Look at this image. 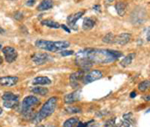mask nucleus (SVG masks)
<instances>
[{
    "instance_id": "1",
    "label": "nucleus",
    "mask_w": 150,
    "mask_h": 127,
    "mask_svg": "<svg viewBox=\"0 0 150 127\" xmlns=\"http://www.w3.org/2000/svg\"><path fill=\"white\" fill-rule=\"evenodd\" d=\"M122 56V53L115 50H108V49H92V48H87V49L80 50L76 53V57L84 58L90 61L94 64H107L113 61L117 60Z\"/></svg>"
},
{
    "instance_id": "2",
    "label": "nucleus",
    "mask_w": 150,
    "mask_h": 127,
    "mask_svg": "<svg viewBox=\"0 0 150 127\" xmlns=\"http://www.w3.org/2000/svg\"><path fill=\"white\" fill-rule=\"evenodd\" d=\"M35 46L40 49L50 51V52H57V51L65 50L69 46V42L67 41H49V40H37L35 42Z\"/></svg>"
},
{
    "instance_id": "3",
    "label": "nucleus",
    "mask_w": 150,
    "mask_h": 127,
    "mask_svg": "<svg viewBox=\"0 0 150 127\" xmlns=\"http://www.w3.org/2000/svg\"><path fill=\"white\" fill-rule=\"evenodd\" d=\"M57 102H58L57 97H51V98L48 99L47 101L43 104V106L41 107L40 111L35 115L34 120L33 121H34L35 123H39L43 119H45L46 117L51 115L53 112L55 111V109H56Z\"/></svg>"
},
{
    "instance_id": "4",
    "label": "nucleus",
    "mask_w": 150,
    "mask_h": 127,
    "mask_svg": "<svg viewBox=\"0 0 150 127\" xmlns=\"http://www.w3.org/2000/svg\"><path fill=\"white\" fill-rule=\"evenodd\" d=\"M39 104V99L35 96H27L23 99L21 104V112L25 116H28L33 112V109Z\"/></svg>"
},
{
    "instance_id": "5",
    "label": "nucleus",
    "mask_w": 150,
    "mask_h": 127,
    "mask_svg": "<svg viewBox=\"0 0 150 127\" xmlns=\"http://www.w3.org/2000/svg\"><path fill=\"white\" fill-rule=\"evenodd\" d=\"M2 99H3V105L6 108H12L15 105H17L19 97L18 95H15L12 92H5L2 96Z\"/></svg>"
},
{
    "instance_id": "6",
    "label": "nucleus",
    "mask_w": 150,
    "mask_h": 127,
    "mask_svg": "<svg viewBox=\"0 0 150 127\" xmlns=\"http://www.w3.org/2000/svg\"><path fill=\"white\" fill-rule=\"evenodd\" d=\"M103 77V73L98 69H94L91 70L89 72H86L83 76V79H82V82L84 84H88V83H91L93 81H96V80H99L100 78Z\"/></svg>"
},
{
    "instance_id": "7",
    "label": "nucleus",
    "mask_w": 150,
    "mask_h": 127,
    "mask_svg": "<svg viewBox=\"0 0 150 127\" xmlns=\"http://www.w3.org/2000/svg\"><path fill=\"white\" fill-rule=\"evenodd\" d=\"M85 70H80V71H77L75 73H72L71 75H70L69 79H70V84H71V86L73 87V88H77V87L79 86V81H82V79H83V76L84 74H85Z\"/></svg>"
},
{
    "instance_id": "8",
    "label": "nucleus",
    "mask_w": 150,
    "mask_h": 127,
    "mask_svg": "<svg viewBox=\"0 0 150 127\" xmlns=\"http://www.w3.org/2000/svg\"><path fill=\"white\" fill-rule=\"evenodd\" d=\"M2 51H3L5 59L8 63L13 62V61L17 58V51L15 50V48L11 47V46H6V47L3 48Z\"/></svg>"
},
{
    "instance_id": "9",
    "label": "nucleus",
    "mask_w": 150,
    "mask_h": 127,
    "mask_svg": "<svg viewBox=\"0 0 150 127\" xmlns=\"http://www.w3.org/2000/svg\"><path fill=\"white\" fill-rule=\"evenodd\" d=\"M84 14V11H80V12H77L75 14H72V15H69L67 17V23H68L70 29H74V30H77L78 27L76 26V22L79 18H81V16Z\"/></svg>"
},
{
    "instance_id": "10",
    "label": "nucleus",
    "mask_w": 150,
    "mask_h": 127,
    "mask_svg": "<svg viewBox=\"0 0 150 127\" xmlns=\"http://www.w3.org/2000/svg\"><path fill=\"white\" fill-rule=\"evenodd\" d=\"M17 82V76H5L0 78V85H2V86H14Z\"/></svg>"
},
{
    "instance_id": "11",
    "label": "nucleus",
    "mask_w": 150,
    "mask_h": 127,
    "mask_svg": "<svg viewBox=\"0 0 150 127\" xmlns=\"http://www.w3.org/2000/svg\"><path fill=\"white\" fill-rule=\"evenodd\" d=\"M80 94H81V91L80 90H76L74 92H71V93L65 95V98H64V101L66 104H70V103H73V102H76L80 99Z\"/></svg>"
},
{
    "instance_id": "12",
    "label": "nucleus",
    "mask_w": 150,
    "mask_h": 127,
    "mask_svg": "<svg viewBox=\"0 0 150 127\" xmlns=\"http://www.w3.org/2000/svg\"><path fill=\"white\" fill-rule=\"evenodd\" d=\"M130 39H131V34L130 33H121L115 37L114 43L118 45H125L129 42Z\"/></svg>"
},
{
    "instance_id": "13",
    "label": "nucleus",
    "mask_w": 150,
    "mask_h": 127,
    "mask_svg": "<svg viewBox=\"0 0 150 127\" xmlns=\"http://www.w3.org/2000/svg\"><path fill=\"white\" fill-rule=\"evenodd\" d=\"M48 60H49V55L46 54V53H37V54H34L32 56V61L35 64L38 65L44 64Z\"/></svg>"
},
{
    "instance_id": "14",
    "label": "nucleus",
    "mask_w": 150,
    "mask_h": 127,
    "mask_svg": "<svg viewBox=\"0 0 150 127\" xmlns=\"http://www.w3.org/2000/svg\"><path fill=\"white\" fill-rule=\"evenodd\" d=\"M32 83L36 85H49L51 84V80L45 76H38L33 79Z\"/></svg>"
},
{
    "instance_id": "15",
    "label": "nucleus",
    "mask_w": 150,
    "mask_h": 127,
    "mask_svg": "<svg viewBox=\"0 0 150 127\" xmlns=\"http://www.w3.org/2000/svg\"><path fill=\"white\" fill-rule=\"evenodd\" d=\"M52 6H53L52 0H42L41 3L38 5L37 9L39 11H45V10H48V9L52 8Z\"/></svg>"
},
{
    "instance_id": "16",
    "label": "nucleus",
    "mask_w": 150,
    "mask_h": 127,
    "mask_svg": "<svg viewBox=\"0 0 150 127\" xmlns=\"http://www.w3.org/2000/svg\"><path fill=\"white\" fill-rule=\"evenodd\" d=\"M134 56H135L134 53H130V54L126 55V57H124L121 60L120 65H121L122 67H126L128 65H130L132 63V60H133V58H134Z\"/></svg>"
},
{
    "instance_id": "17",
    "label": "nucleus",
    "mask_w": 150,
    "mask_h": 127,
    "mask_svg": "<svg viewBox=\"0 0 150 127\" xmlns=\"http://www.w3.org/2000/svg\"><path fill=\"white\" fill-rule=\"evenodd\" d=\"M115 9H116V11H117L118 15L123 16L125 11H126V3H124V2H118L115 5Z\"/></svg>"
},
{
    "instance_id": "18",
    "label": "nucleus",
    "mask_w": 150,
    "mask_h": 127,
    "mask_svg": "<svg viewBox=\"0 0 150 127\" xmlns=\"http://www.w3.org/2000/svg\"><path fill=\"white\" fill-rule=\"evenodd\" d=\"M94 25H95V22H94L93 19L85 18V19H84V21H83L82 28H83L84 30H90V29H92L94 27Z\"/></svg>"
},
{
    "instance_id": "19",
    "label": "nucleus",
    "mask_w": 150,
    "mask_h": 127,
    "mask_svg": "<svg viewBox=\"0 0 150 127\" xmlns=\"http://www.w3.org/2000/svg\"><path fill=\"white\" fill-rule=\"evenodd\" d=\"M78 123H79V119L76 118V117H72V118L67 119L64 122L63 127H75Z\"/></svg>"
},
{
    "instance_id": "20",
    "label": "nucleus",
    "mask_w": 150,
    "mask_h": 127,
    "mask_svg": "<svg viewBox=\"0 0 150 127\" xmlns=\"http://www.w3.org/2000/svg\"><path fill=\"white\" fill-rule=\"evenodd\" d=\"M31 91L35 94L42 95V96H44V95H46L48 93V89L45 88V87H34V88L31 89Z\"/></svg>"
},
{
    "instance_id": "21",
    "label": "nucleus",
    "mask_w": 150,
    "mask_h": 127,
    "mask_svg": "<svg viewBox=\"0 0 150 127\" xmlns=\"http://www.w3.org/2000/svg\"><path fill=\"white\" fill-rule=\"evenodd\" d=\"M102 41H103L104 43H107V44H110V43H114V41H115L114 34H113V33H107L102 38Z\"/></svg>"
},
{
    "instance_id": "22",
    "label": "nucleus",
    "mask_w": 150,
    "mask_h": 127,
    "mask_svg": "<svg viewBox=\"0 0 150 127\" xmlns=\"http://www.w3.org/2000/svg\"><path fill=\"white\" fill-rule=\"evenodd\" d=\"M149 87H150V80H144V81H142L141 83H139V85H138V89L142 92L147 90Z\"/></svg>"
},
{
    "instance_id": "23",
    "label": "nucleus",
    "mask_w": 150,
    "mask_h": 127,
    "mask_svg": "<svg viewBox=\"0 0 150 127\" xmlns=\"http://www.w3.org/2000/svg\"><path fill=\"white\" fill-rule=\"evenodd\" d=\"M42 24L43 25H46L48 26V27H50V28H59L60 27V25L58 24L57 22H55V21H52V20H44V21H42Z\"/></svg>"
},
{
    "instance_id": "24",
    "label": "nucleus",
    "mask_w": 150,
    "mask_h": 127,
    "mask_svg": "<svg viewBox=\"0 0 150 127\" xmlns=\"http://www.w3.org/2000/svg\"><path fill=\"white\" fill-rule=\"evenodd\" d=\"M65 110L69 114H74V113H79V112H81V108L77 106H69V107H67Z\"/></svg>"
},
{
    "instance_id": "25",
    "label": "nucleus",
    "mask_w": 150,
    "mask_h": 127,
    "mask_svg": "<svg viewBox=\"0 0 150 127\" xmlns=\"http://www.w3.org/2000/svg\"><path fill=\"white\" fill-rule=\"evenodd\" d=\"M104 127H116L115 126V118H112L110 120L106 121V123L104 124Z\"/></svg>"
},
{
    "instance_id": "26",
    "label": "nucleus",
    "mask_w": 150,
    "mask_h": 127,
    "mask_svg": "<svg viewBox=\"0 0 150 127\" xmlns=\"http://www.w3.org/2000/svg\"><path fill=\"white\" fill-rule=\"evenodd\" d=\"M123 119H124V120H127L128 122H130V123H133V120H132V113L124 114V115H123Z\"/></svg>"
},
{
    "instance_id": "27",
    "label": "nucleus",
    "mask_w": 150,
    "mask_h": 127,
    "mask_svg": "<svg viewBox=\"0 0 150 127\" xmlns=\"http://www.w3.org/2000/svg\"><path fill=\"white\" fill-rule=\"evenodd\" d=\"M73 54V51L71 50H62L60 51V55L61 56H69V55H72Z\"/></svg>"
},
{
    "instance_id": "28",
    "label": "nucleus",
    "mask_w": 150,
    "mask_h": 127,
    "mask_svg": "<svg viewBox=\"0 0 150 127\" xmlns=\"http://www.w3.org/2000/svg\"><path fill=\"white\" fill-rule=\"evenodd\" d=\"M130 124H131V123H130V122H128L127 120H123L122 123L119 125V127H129Z\"/></svg>"
},
{
    "instance_id": "29",
    "label": "nucleus",
    "mask_w": 150,
    "mask_h": 127,
    "mask_svg": "<svg viewBox=\"0 0 150 127\" xmlns=\"http://www.w3.org/2000/svg\"><path fill=\"white\" fill-rule=\"evenodd\" d=\"M91 121L88 122V123H82V122H79L78 124H77V127H90L89 125H90Z\"/></svg>"
},
{
    "instance_id": "30",
    "label": "nucleus",
    "mask_w": 150,
    "mask_h": 127,
    "mask_svg": "<svg viewBox=\"0 0 150 127\" xmlns=\"http://www.w3.org/2000/svg\"><path fill=\"white\" fill-rule=\"evenodd\" d=\"M36 0H26V5L27 6H33Z\"/></svg>"
},
{
    "instance_id": "31",
    "label": "nucleus",
    "mask_w": 150,
    "mask_h": 127,
    "mask_svg": "<svg viewBox=\"0 0 150 127\" xmlns=\"http://www.w3.org/2000/svg\"><path fill=\"white\" fill-rule=\"evenodd\" d=\"M22 17H23V15H22V13H21V12H16L15 15H14V18H15V19H21Z\"/></svg>"
},
{
    "instance_id": "32",
    "label": "nucleus",
    "mask_w": 150,
    "mask_h": 127,
    "mask_svg": "<svg viewBox=\"0 0 150 127\" xmlns=\"http://www.w3.org/2000/svg\"><path fill=\"white\" fill-rule=\"evenodd\" d=\"M61 27H62V28H63V29H64V30H65V31H66V32H68V33L70 32V30H71V29H70V28H68V27H67V26H66V25H62V26H61Z\"/></svg>"
},
{
    "instance_id": "33",
    "label": "nucleus",
    "mask_w": 150,
    "mask_h": 127,
    "mask_svg": "<svg viewBox=\"0 0 150 127\" xmlns=\"http://www.w3.org/2000/svg\"><path fill=\"white\" fill-rule=\"evenodd\" d=\"M143 99H144V100H146V101H150V94L145 95V96L143 97Z\"/></svg>"
},
{
    "instance_id": "34",
    "label": "nucleus",
    "mask_w": 150,
    "mask_h": 127,
    "mask_svg": "<svg viewBox=\"0 0 150 127\" xmlns=\"http://www.w3.org/2000/svg\"><path fill=\"white\" fill-rule=\"evenodd\" d=\"M135 96H136V92H135V91H133V92L130 93V97H131V98H134Z\"/></svg>"
},
{
    "instance_id": "35",
    "label": "nucleus",
    "mask_w": 150,
    "mask_h": 127,
    "mask_svg": "<svg viewBox=\"0 0 150 127\" xmlns=\"http://www.w3.org/2000/svg\"><path fill=\"white\" fill-rule=\"evenodd\" d=\"M93 9H95V10L99 11V10H100V6H99V5H95V6H93Z\"/></svg>"
},
{
    "instance_id": "36",
    "label": "nucleus",
    "mask_w": 150,
    "mask_h": 127,
    "mask_svg": "<svg viewBox=\"0 0 150 127\" xmlns=\"http://www.w3.org/2000/svg\"><path fill=\"white\" fill-rule=\"evenodd\" d=\"M37 127H55L53 125H40V126H37Z\"/></svg>"
},
{
    "instance_id": "37",
    "label": "nucleus",
    "mask_w": 150,
    "mask_h": 127,
    "mask_svg": "<svg viewBox=\"0 0 150 127\" xmlns=\"http://www.w3.org/2000/svg\"><path fill=\"white\" fill-rule=\"evenodd\" d=\"M149 30H150V29H149ZM147 40L150 41V31L148 32V34H147Z\"/></svg>"
},
{
    "instance_id": "38",
    "label": "nucleus",
    "mask_w": 150,
    "mask_h": 127,
    "mask_svg": "<svg viewBox=\"0 0 150 127\" xmlns=\"http://www.w3.org/2000/svg\"><path fill=\"white\" fill-rule=\"evenodd\" d=\"M0 33H4V30L2 28H0Z\"/></svg>"
},
{
    "instance_id": "39",
    "label": "nucleus",
    "mask_w": 150,
    "mask_h": 127,
    "mask_svg": "<svg viewBox=\"0 0 150 127\" xmlns=\"http://www.w3.org/2000/svg\"><path fill=\"white\" fill-rule=\"evenodd\" d=\"M1 64H2V57L0 56V65H1Z\"/></svg>"
},
{
    "instance_id": "40",
    "label": "nucleus",
    "mask_w": 150,
    "mask_h": 127,
    "mask_svg": "<svg viewBox=\"0 0 150 127\" xmlns=\"http://www.w3.org/2000/svg\"><path fill=\"white\" fill-rule=\"evenodd\" d=\"M2 114V109H1V107H0V115Z\"/></svg>"
},
{
    "instance_id": "41",
    "label": "nucleus",
    "mask_w": 150,
    "mask_h": 127,
    "mask_svg": "<svg viewBox=\"0 0 150 127\" xmlns=\"http://www.w3.org/2000/svg\"><path fill=\"white\" fill-rule=\"evenodd\" d=\"M108 1H110V2H111V1H113V0H108Z\"/></svg>"
}]
</instances>
